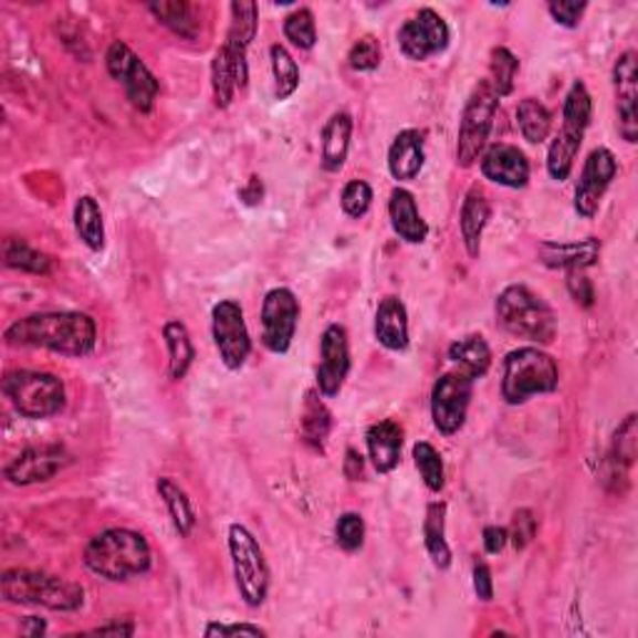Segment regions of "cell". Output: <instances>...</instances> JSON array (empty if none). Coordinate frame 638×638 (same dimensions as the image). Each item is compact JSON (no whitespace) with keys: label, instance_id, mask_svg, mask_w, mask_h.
Instances as JSON below:
<instances>
[{"label":"cell","instance_id":"6da1fadb","mask_svg":"<svg viewBox=\"0 0 638 638\" xmlns=\"http://www.w3.org/2000/svg\"><path fill=\"white\" fill-rule=\"evenodd\" d=\"M8 347L48 349L63 357H87L97 345V325L85 312H35L8 325Z\"/></svg>","mask_w":638,"mask_h":638},{"label":"cell","instance_id":"7a4b0ae2","mask_svg":"<svg viewBox=\"0 0 638 638\" xmlns=\"http://www.w3.org/2000/svg\"><path fill=\"white\" fill-rule=\"evenodd\" d=\"M87 572L121 584L133 576H143L153 566V548L147 538L133 529L113 526L95 534L83 552Z\"/></svg>","mask_w":638,"mask_h":638},{"label":"cell","instance_id":"3957f363","mask_svg":"<svg viewBox=\"0 0 638 638\" xmlns=\"http://www.w3.org/2000/svg\"><path fill=\"white\" fill-rule=\"evenodd\" d=\"M0 596L8 604L41 606L48 611H81L85 588L71 578L33 572V568H6L0 576Z\"/></svg>","mask_w":638,"mask_h":638},{"label":"cell","instance_id":"277c9868","mask_svg":"<svg viewBox=\"0 0 638 638\" xmlns=\"http://www.w3.org/2000/svg\"><path fill=\"white\" fill-rule=\"evenodd\" d=\"M494 312L496 322L509 335L532 342L534 347L552 345L556 339V312L542 294H536L526 284H509L499 292Z\"/></svg>","mask_w":638,"mask_h":638},{"label":"cell","instance_id":"5b68a950","mask_svg":"<svg viewBox=\"0 0 638 638\" xmlns=\"http://www.w3.org/2000/svg\"><path fill=\"white\" fill-rule=\"evenodd\" d=\"M592 113H594V101L588 87L576 81L564 97V111H562V130L548 145V157H546V170L552 175V180L564 182L568 180V175L574 170L576 155L582 150L584 137L588 125H592Z\"/></svg>","mask_w":638,"mask_h":638},{"label":"cell","instance_id":"8992f818","mask_svg":"<svg viewBox=\"0 0 638 638\" xmlns=\"http://www.w3.org/2000/svg\"><path fill=\"white\" fill-rule=\"evenodd\" d=\"M558 389V365L542 347H519L504 357L502 397L506 405L519 407L536 395H552Z\"/></svg>","mask_w":638,"mask_h":638},{"label":"cell","instance_id":"52a82bcc","mask_svg":"<svg viewBox=\"0 0 638 638\" xmlns=\"http://www.w3.org/2000/svg\"><path fill=\"white\" fill-rule=\"evenodd\" d=\"M0 389L23 419H51L61 415L67 401L63 379L51 375V372H6L3 379H0Z\"/></svg>","mask_w":638,"mask_h":638},{"label":"cell","instance_id":"ba28073f","mask_svg":"<svg viewBox=\"0 0 638 638\" xmlns=\"http://www.w3.org/2000/svg\"><path fill=\"white\" fill-rule=\"evenodd\" d=\"M228 548L234 586L244 606L260 608L270 594V566L258 538L242 524L228 526Z\"/></svg>","mask_w":638,"mask_h":638},{"label":"cell","instance_id":"9c48e42d","mask_svg":"<svg viewBox=\"0 0 638 638\" xmlns=\"http://www.w3.org/2000/svg\"><path fill=\"white\" fill-rule=\"evenodd\" d=\"M496 111H499V95L494 93L492 83L484 77V81L467 97V105L459 117V135H457L459 168H471V165H474L487 150Z\"/></svg>","mask_w":638,"mask_h":638},{"label":"cell","instance_id":"30bf717a","mask_svg":"<svg viewBox=\"0 0 638 638\" xmlns=\"http://www.w3.org/2000/svg\"><path fill=\"white\" fill-rule=\"evenodd\" d=\"M105 67L113 81L123 85L127 101L140 113H153L160 95V81L147 67L130 45L123 41H113L105 53Z\"/></svg>","mask_w":638,"mask_h":638},{"label":"cell","instance_id":"8fae6325","mask_svg":"<svg viewBox=\"0 0 638 638\" xmlns=\"http://www.w3.org/2000/svg\"><path fill=\"white\" fill-rule=\"evenodd\" d=\"M471 395H474V379L461 375V372L451 369L444 372L431 387V421L435 429L444 437H454L467 425Z\"/></svg>","mask_w":638,"mask_h":638},{"label":"cell","instance_id":"7c38bea8","mask_svg":"<svg viewBox=\"0 0 638 638\" xmlns=\"http://www.w3.org/2000/svg\"><path fill=\"white\" fill-rule=\"evenodd\" d=\"M300 325V300L290 287H274L262 300V345L272 355H287Z\"/></svg>","mask_w":638,"mask_h":638},{"label":"cell","instance_id":"4fadbf2b","mask_svg":"<svg viewBox=\"0 0 638 638\" xmlns=\"http://www.w3.org/2000/svg\"><path fill=\"white\" fill-rule=\"evenodd\" d=\"M212 339L218 347L222 365L228 369H242L252 355V339L240 302L220 300L212 307Z\"/></svg>","mask_w":638,"mask_h":638},{"label":"cell","instance_id":"5bb4252c","mask_svg":"<svg viewBox=\"0 0 638 638\" xmlns=\"http://www.w3.org/2000/svg\"><path fill=\"white\" fill-rule=\"evenodd\" d=\"M451 33L444 18L435 8H419L397 31V43L407 61L425 63L431 55L444 53L449 48Z\"/></svg>","mask_w":638,"mask_h":638},{"label":"cell","instance_id":"9a60e30c","mask_svg":"<svg viewBox=\"0 0 638 638\" xmlns=\"http://www.w3.org/2000/svg\"><path fill=\"white\" fill-rule=\"evenodd\" d=\"M618 163L616 155L608 147H596V150L586 157L582 178H578L576 192H574V210L578 218L594 220L606 190L611 188L616 180Z\"/></svg>","mask_w":638,"mask_h":638},{"label":"cell","instance_id":"2e32d148","mask_svg":"<svg viewBox=\"0 0 638 638\" xmlns=\"http://www.w3.org/2000/svg\"><path fill=\"white\" fill-rule=\"evenodd\" d=\"M71 464V454H67L65 447L61 444H35L23 449L11 464H6L3 477L13 487H31V484H43L48 479H53L55 474Z\"/></svg>","mask_w":638,"mask_h":638},{"label":"cell","instance_id":"e0dca14e","mask_svg":"<svg viewBox=\"0 0 638 638\" xmlns=\"http://www.w3.org/2000/svg\"><path fill=\"white\" fill-rule=\"evenodd\" d=\"M352 369L349 335L342 325H330L320 339V367H317V389L322 397L335 399Z\"/></svg>","mask_w":638,"mask_h":638},{"label":"cell","instance_id":"ac0fdd59","mask_svg":"<svg viewBox=\"0 0 638 638\" xmlns=\"http://www.w3.org/2000/svg\"><path fill=\"white\" fill-rule=\"evenodd\" d=\"M614 91L618 135L634 145L638 143V55L634 51L621 53L614 63Z\"/></svg>","mask_w":638,"mask_h":638},{"label":"cell","instance_id":"d6986e66","mask_svg":"<svg viewBox=\"0 0 638 638\" xmlns=\"http://www.w3.org/2000/svg\"><path fill=\"white\" fill-rule=\"evenodd\" d=\"M479 170L489 182L502 185L509 190L526 188L529 178H532V165H529L526 155L509 143L489 145L479 157Z\"/></svg>","mask_w":638,"mask_h":638},{"label":"cell","instance_id":"ffe728a7","mask_svg":"<svg viewBox=\"0 0 638 638\" xmlns=\"http://www.w3.org/2000/svg\"><path fill=\"white\" fill-rule=\"evenodd\" d=\"M258 23H260L258 3H250V0H234V3L230 6L228 41H224L222 45L228 48V53L234 63L240 91L248 85V51L254 41V35H258Z\"/></svg>","mask_w":638,"mask_h":638},{"label":"cell","instance_id":"44dd1931","mask_svg":"<svg viewBox=\"0 0 638 638\" xmlns=\"http://www.w3.org/2000/svg\"><path fill=\"white\" fill-rule=\"evenodd\" d=\"M636 457H638V417L628 415L614 431L611 449H608L604 469L606 487H611L614 492H618V484H628V471H631Z\"/></svg>","mask_w":638,"mask_h":638},{"label":"cell","instance_id":"7402d4cb","mask_svg":"<svg viewBox=\"0 0 638 638\" xmlns=\"http://www.w3.org/2000/svg\"><path fill=\"white\" fill-rule=\"evenodd\" d=\"M602 258V242L596 238L574 240V242H542L538 244V260L552 270H566V272H584Z\"/></svg>","mask_w":638,"mask_h":638},{"label":"cell","instance_id":"603a6c76","mask_svg":"<svg viewBox=\"0 0 638 638\" xmlns=\"http://www.w3.org/2000/svg\"><path fill=\"white\" fill-rule=\"evenodd\" d=\"M425 133L415 130V127H407L401 130L395 140L389 145L387 153V168L389 175L397 182H411L419 178V172L425 170Z\"/></svg>","mask_w":638,"mask_h":638},{"label":"cell","instance_id":"cb8c5ba5","mask_svg":"<svg viewBox=\"0 0 638 638\" xmlns=\"http://www.w3.org/2000/svg\"><path fill=\"white\" fill-rule=\"evenodd\" d=\"M367 454L372 467L379 474H391L401 461V447H405V427L395 419L375 421L367 429Z\"/></svg>","mask_w":638,"mask_h":638},{"label":"cell","instance_id":"d4e9b609","mask_svg":"<svg viewBox=\"0 0 638 638\" xmlns=\"http://www.w3.org/2000/svg\"><path fill=\"white\" fill-rule=\"evenodd\" d=\"M375 337L389 352H407L409 349V314L405 302L395 294H387L379 300L375 312Z\"/></svg>","mask_w":638,"mask_h":638},{"label":"cell","instance_id":"484cf974","mask_svg":"<svg viewBox=\"0 0 638 638\" xmlns=\"http://www.w3.org/2000/svg\"><path fill=\"white\" fill-rule=\"evenodd\" d=\"M389 222L391 230L399 240H405L407 244H421L429 238V224L421 218V212L417 208L415 195L405 188L391 190L389 195Z\"/></svg>","mask_w":638,"mask_h":638},{"label":"cell","instance_id":"4316f807","mask_svg":"<svg viewBox=\"0 0 638 638\" xmlns=\"http://www.w3.org/2000/svg\"><path fill=\"white\" fill-rule=\"evenodd\" d=\"M489 220H492V205H489L482 190L471 188L459 212L461 242H464V250L471 260H477L479 252H482V238Z\"/></svg>","mask_w":638,"mask_h":638},{"label":"cell","instance_id":"83f0119b","mask_svg":"<svg viewBox=\"0 0 638 638\" xmlns=\"http://www.w3.org/2000/svg\"><path fill=\"white\" fill-rule=\"evenodd\" d=\"M352 130H355V121L349 113H335L322 127V168L327 172H339L345 168Z\"/></svg>","mask_w":638,"mask_h":638},{"label":"cell","instance_id":"f1b7e54d","mask_svg":"<svg viewBox=\"0 0 638 638\" xmlns=\"http://www.w3.org/2000/svg\"><path fill=\"white\" fill-rule=\"evenodd\" d=\"M447 357L457 372L469 379H482L492 369V347L482 335H469L464 339L451 342Z\"/></svg>","mask_w":638,"mask_h":638},{"label":"cell","instance_id":"f546056e","mask_svg":"<svg viewBox=\"0 0 638 638\" xmlns=\"http://www.w3.org/2000/svg\"><path fill=\"white\" fill-rule=\"evenodd\" d=\"M332 431V411L322 401L320 389H310L304 395L302 417H300V435L302 441L312 449L325 451V441Z\"/></svg>","mask_w":638,"mask_h":638},{"label":"cell","instance_id":"4dcf8cb0","mask_svg":"<svg viewBox=\"0 0 638 638\" xmlns=\"http://www.w3.org/2000/svg\"><path fill=\"white\" fill-rule=\"evenodd\" d=\"M163 339L168 347V372L172 381L188 377L195 362V345L188 327L180 320H168L163 325Z\"/></svg>","mask_w":638,"mask_h":638},{"label":"cell","instance_id":"1f68e13d","mask_svg":"<svg viewBox=\"0 0 638 638\" xmlns=\"http://www.w3.org/2000/svg\"><path fill=\"white\" fill-rule=\"evenodd\" d=\"M421 534H425V546H427L431 564H435L439 572H447V568L451 566V546L447 542V504L444 502H431L427 506Z\"/></svg>","mask_w":638,"mask_h":638},{"label":"cell","instance_id":"d6a6232c","mask_svg":"<svg viewBox=\"0 0 638 638\" xmlns=\"http://www.w3.org/2000/svg\"><path fill=\"white\" fill-rule=\"evenodd\" d=\"M157 494H160L165 509H168L175 532L180 536H190L195 524H198V514H195L188 492L180 484H175L170 477H160L157 479Z\"/></svg>","mask_w":638,"mask_h":638},{"label":"cell","instance_id":"836d02e7","mask_svg":"<svg viewBox=\"0 0 638 638\" xmlns=\"http://www.w3.org/2000/svg\"><path fill=\"white\" fill-rule=\"evenodd\" d=\"M73 224L81 242L87 250L101 252L105 248V222L103 210L93 195H81L73 210Z\"/></svg>","mask_w":638,"mask_h":638},{"label":"cell","instance_id":"e575fe53","mask_svg":"<svg viewBox=\"0 0 638 638\" xmlns=\"http://www.w3.org/2000/svg\"><path fill=\"white\" fill-rule=\"evenodd\" d=\"M147 11H150L157 21L165 28H170L175 35L185 38V41H195L198 38V18H195V8L185 0H160V3H147Z\"/></svg>","mask_w":638,"mask_h":638},{"label":"cell","instance_id":"d590c367","mask_svg":"<svg viewBox=\"0 0 638 638\" xmlns=\"http://www.w3.org/2000/svg\"><path fill=\"white\" fill-rule=\"evenodd\" d=\"M552 111H548L544 103H538L536 97H524V101L516 105V125L526 143H544L548 133H552Z\"/></svg>","mask_w":638,"mask_h":638},{"label":"cell","instance_id":"8d00e7d4","mask_svg":"<svg viewBox=\"0 0 638 638\" xmlns=\"http://www.w3.org/2000/svg\"><path fill=\"white\" fill-rule=\"evenodd\" d=\"M3 262L6 268L31 272V274H51L53 258L41 250H35L25 240L6 238L3 240Z\"/></svg>","mask_w":638,"mask_h":638},{"label":"cell","instance_id":"74e56055","mask_svg":"<svg viewBox=\"0 0 638 638\" xmlns=\"http://www.w3.org/2000/svg\"><path fill=\"white\" fill-rule=\"evenodd\" d=\"M270 65H272V81H274V101L278 103L290 101L300 87L297 61H294L287 48L278 43L270 48Z\"/></svg>","mask_w":638,"mask_h":638},{"label":"cell","instance_id":"f35d334b","mask_svg":"<svg viewBox=\"0 0 638 638\" xmlns=\"http://www.w3.org/2000/svg\"><path fill=\"white\" fill-rule=\"evenodd\" d=\"M210 77H212V97L218 107H230L234 101V93H238V73H234V63L228 53V48L220 45L215 51L212 65H210Z\"/></svg>","mask_w":638,"mask_h":638},{"label":"cell","instance_id":"ab89813d","mask_svg":"<svg viewBox=\"0 0 638 638\" xmlns=\"http://www.w3.org/2000/svg\"><path fill=\"white\" fill-rule=\"evenodd\" d=\"M516 75H519V57L504 45L494 48L492 57H489V77L487 81L492 83L494 93L499 95V101L514 93Z\"/></svg>","mask_w":638,"mask_h":638},{"label":"cell","instance_id":"60d3db41","mask_svg":"<svg viewBox=\"0 0 638 638\" xmlns=\"http://www.w3.org/2000/svg\"><path fill=\"white\" fill-rule=\"evenodd\" d=\"M411 457H415V467L419 471L421 482L429 492L439 494L444 489V461H441L439 451L429 444V441H417L411 447Z\"/></svg>","mask_w":638,"mask_h":638},{"label":"cell","instance_id":"b9f144b4","mask_svg":"<svg viewBox=\"0 0 638 638\" xmlns=\"http://www.w3.org/2000/svg\"><path fill=\"white\" fill-rule=\"evenodd\" d=\"M284 38L300 51H312L317 45V23L310 8H297L284 18Z\"/></svg>","mask_w":638,"mask_h":638},{"label":"cell","instance_id":"7bdbcfd3","mask_svg":"<svg viewBox=\"0 0 638 638\" xmlns=\"http://www.w3.org/2000/svg\"><path fill=\"white\" fill-rule=\"evenodd\" d=\"M339 202L347 218L359 220V218H365L372 208V202H375V190H372V185L365 180H349L345 185V190H342Z\"/></svg>","mask_w":638,"mask_h":638},{"label":"cell","instance_id":"ee69618b","mask_svg":"<svg viewBox=\"0 0 638 638\" xmlns=\"http://www.w3.org/2000/svg\"><path fill=\"white\" fill-rule=\"evenodd\" d=\"M365 534H367L365 519H362L357 512L339 514L335 524V538L339 548H345V552L349 554L359 552L362 544H365Z\"/></svg>","mask_w":638,"mask_h":638},{"label":"cell","instance_id":"f6af8a7d","mask_svg":"<svg viewBox=\"0 0 638 638\" xmlns=\"http://www.w3.org/2000/svg\"><path fill=\"white\" fill-rule=\"evenodd\" d=\"M349 67L355 73H375L381 63V45L375 35H365L352 45L347 55Z\"/></svg>","mask_w":638,"mask_h":638},{"label":"cell","instance_id":"bcb514c9","mask_svg":"<svg viewBox=\"0 0 638 638\" xmlns=\"http://www.w3.org/2000/svg\"><path fill=\"white\" fill-rule=\"evenodd\" d=\"M538 519L534 516L532 509H516L512 516V524H509V542L514 544L516 552H524V548L536 538Z\"/></svg>","mask_w":638,"mask_h":638},{"label":"cell","instance_id":"7dc6e473","mask_svg":"<svg viewBox=\"0 0 638 638\" xmlns=\"http://www.w3.org/2000/svg\"><path fill=\"white\" fill-rule=\"evenodd\" d=\"M586 8L588 6L584 3V0H582V3H578V0H552V3L546 6V11L558 25L576 28L578 23H582Z\"/></svg>","mask_w":638,"mask_h":638},{"label":"cell","instance_id":"c3c4849f","mask_svg":"<svg viewBox=\"0 0 638 638\" xmlns=\"http://www.w3.org/2000/svg\"><path fill=\"white\" fill-rule=\"evenodd\" d=\"M566 290L572 294V300L578 304V307L584 310H592L594 302H596V290H594V282L586 278L584 272H568L566 274Z\"/></svg>","mask_w":638,"mask_h":638},{"label":"cell","instance_id":"681fc988","mask_svg":"<svg viewBox=\"0 0 638 638\" xmlns=\"http://www.w3.org/2000/svg\"><path fill=\"white\" fill-rule=\"evenodd\" d=\"M208 638H215V636H268V631H264L262 626H254V624H220V621H210L208 626H205V631H202Z\"/></svg>","mask_w":638,"mask_h":638},{"label":"cell","instance_id":"f907efd6","mask_svg":"<svg viewBox=\"0 0 638 638\" xmlns=\"http://www.w3.org/2000/svg\"><path fill=\"white\" fill-rule=\"evenodd\" d=\"M474 594L479 602L489 604L494 598V576H492V568L484 562H477L474 564Z\"/></svg>","mask_w":638,"mask_h":638},{"label":"cell","instance_id":"816d5d0a","mask_svg":"<svg viewBox=\"0 0 638 638\" xmlns=\"http://www.w3.org/2000/svg\"><path fill=\"white\" fill-rule=\"evenodd\" d=\"M482 542H484V548H487V554H502L506 544H509V532L504 526H484V534H482Z\"/></svg>","mask_w":638,"mask_h":638},{"label":"cell","instance_id":"f5cc1de1","mask_svg":"<svg viewBox=\"0 0 638 638\" xmlns=\"http://www.w3.org/2000/svg\"><path fill=\"white\" fill-rule=\"evenodd\" d=\"M91 636H133L135 634V624L127 621V618H113V621H107L97 628H91V631H85Z\"/></svg>","mask_w":638,"mask_h":638},{"label":"cell","instance_id":"db71d44e","mask_svg":"<svg viewBox=\"0 0 638 638\" xmlns=\"http://www.w3.org/2000/svg\"><path fill=\"white\" fill-rule=\"evenodd\" d=\"M345 477L349 479V482H359L362 477H365V457L359 454L357 449H347V454H345Z\"/></svg>","mask_w":638,"mask_h":638},{"label":"cell","instance_id":"11a10c76","mask_svg":"<svg viewBox=\"0 0 638 638\" xmlns=\"http://www.w3.org/2000/svg\"><path fill=\"white\" fill-rule=\"evenodd\" d=\"M45 631H48V624L38 616H28L25 621L21 624V634H25V636L35 638V636H45Z\"/></svg>","mask_w":638,"mask_h":638},{"label":"cell","instance_id":"9f6ffc18","mask_svg":"<svg viewBox=\"0 0 638 638\" xmlns=\"http://www.w3.org/2000/svg\"><path fill=\"white\" fill-rule=\"evenodd\" d=\"M240 198H242L244 202H250V205L260 202V198H262V182H260L258 178H252L248 188L240 190Z\"/></svg>","mask_w":638,"mask_h":638}]
</instances>
